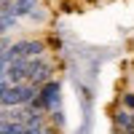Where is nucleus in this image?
Listing matches in <instances>:
<instances>
[{
    "mask_svg": "<svg viewBox=\"0 0 134 134\" xmlns=\"http://www.w3.org/2000/svg\"><path fill=\"white\" fill-rule=\"evenodd\" d=\"M113 124H115V129L118 131H134V113L131 110H115L113 113Z\"/></svg>",
    "mask_w": 134,
    "mask_h": 134,
    "instance_id": "3",
    "label": "nucleus"
},
{
    "mask_svg": "<svg viewBox=\"0 0 134 134\" xmlns=\"http://www.w3.org/2000/svg\"><path fill=\"white\" fill-rule=\"evenodd\" d=\"M11 8L19 19H38L40 11V0H11Z\"/></svg>",
    "mask_w": 134,
    "mask_h": 134,
    "instance_id": "2",
    "label": "nucleus"
},
{
    "mask_svg": "<svg viewBox=\"0 0 134 134\" xmlns=\"http://www.w3.org/2000/svg\"><path fill=\"white\" fill-rule=\"evenodd\" d=\"M121 107H124V110H131V113H134V91H126L124 97H121Z\"/></svg>",
    "mask_w": 134,
    "mask_h": 134,
    "instance_id": "4",
    "label": "nucleus"
},
{
    "mask_svg": "<svg viewBox=\"0 0 134 134\" xmlns=\"http://www.w3.org/2000/svg\"><path fill=\"white\" fill-rule=\"evenodd\" d=\"M46 40H40V38H21V40H14L11 46L3 51V59L5 64L11 62H16V59H38V57H46Z\"/></svg>",
    "mask_w": 134,
    "mask_h": 134,
    "instance_id": "1",
    "label": "nucleus"
},
{
    "mask_svg": "<svg viewBox=\"0 0 134 134\" xmlns=\"http://www.w3.org/2000/svg\"><path fill=\"white\" fill-rule=\"evenodd\" d=\"M118 134H134V131H118Z\"/></svg>",
    "mask_w": 134,
    "mask_h": 134,
    "instance_id": "5",
    "label": "nucleus"
}]
</instances>
